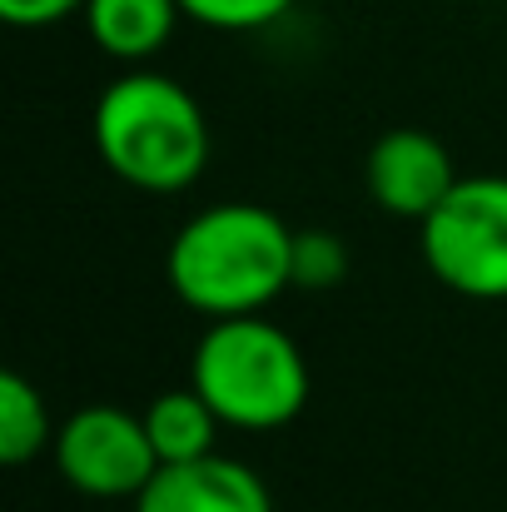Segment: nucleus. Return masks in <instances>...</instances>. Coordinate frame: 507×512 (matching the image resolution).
<instances>
[{"label": "nucleus", "mask_w": 507, "mask_h": 512, "mask_svg": "<svg viewBox=\"0 0 507 512\" xmlns=\"http://www.w3.org/2000/svg\"><path fill=\"white\" fill-rule=\"evenodd\" d=\"M169 289L204 319L264 314L294 289V229L264 204H209L169 244Z\"/></svg>", "instance_id": "obj_1"}, {"label": "nucleus", "mask_w": 507, "mask_h": 512, "mask_svg": "<svg viewBox=\"0 0 507 512\" xmlns=\"http://www.w3.org/2000/svg\"><path fill=\"white\" fill-rule=\"evenodd\" d=\"M95 150L115 179L145 194H179L209 165V120L179 80L125 70L95 100Z\"/></svg>", "instance_id": "obj_2"}, {"label": "nucleus", "mask_w": 507, "mask_h": 512, "mask_svg": "<svg viewBox=\"0 0 507 512\" xmlns=\"http://www.w3.org/2000/svg\"><path fill=\"white\" fill-rule=\"evenodd\" d=\"M189 383L239 433H274L309 403V363L299 343L264 314L214 319L194 348Z\"/></svg>", "instance_id": "obj_3"}, {"label": "nucleus", "mask_w": 507, "mask_h": 512, "mask_svg": "<svg viewBox=\"0 0 507 512\" xmlns=\"http://www.w3.org/2000/svg\"><path fill=\"white\" fill-rule=\"evenodd\" d=\"M418 249L438 284L468 299H507V174H458L418 219Z\"/></svg>", "instance_id": "obj_4"}, {"label": "nucleus", "mask_w": 507, "mask_h": 512, "mask_svg": "<svg viewBox=\"0 0 507 512\" xmlns=\"http://www.w3.org/2000/svg\"><path fill=\"white\" fill-rule=\"evenodd\" d=\"M55 468L75 493L90 498H140L145 483L160 473V453L150 443L145 413L90 403L55 428Z\"/></svg>", "instance_id": "obj_5"}, {"label": "nucleus", "mask_w": 507, "mask_h": 512, "mask_svg": "<svg viewBox=\"0 0 507 512\" xmlns=\"http://www.w3.org/2000/svg\"><path fill=\"white\" fill-rule=\"evenodd\" d=\"M453 184H458V170L443 140L428 130H388L368 150V194L388 214L428 219Z\"/></svg>", "instance_id": "obj_6"}, {"label": "nucleus", "mask_w": 507, "mask_h": 512, "mask_svg": "<svg viewBox=\"0 0 507 512\" xmlns=\"http://www.w3.org/2000/svg\"><path fill=\"white\" fill-rule=\"evenodd\" d=\"M135 512H274V498L254 468L204 453L189 463H160Z\"/></svg>", "instance_id": "obj_7"}, {"label": "nucleus", "mask_w": 507, "mask_h": 512, "mask_svg": "<svg viewBox=\"0 0 507 512\" xmlns=\"http://www.w3.org/2000/svg\"><path fill=\"white\" fill-rule=\"evenodd\" d=\"M90 40L115 60H150L160 55L174 35V20L184 15L179 0H85Z\"/></svg>", "instance_id": "obj_8"}, {"label": "nucleus", "mask_w": 507, "mask_h": 512, "mask_svg": "<svg viewBox=\"0 0 507 512\" xmlns=\"http://www.w3.org/2000/svg\"><path fill=\"white\" fill-rule=\"evenodd\" d=\"M145 428H150V443H155L160 463H189V458L214 453L219 413H214V408L204 403V393L189 383V388L160 393V398L145 408Z\"/></svg>", "instance_id": "obj_9"}, {"label": "nucleus", "mask_w": 507, "mask_h": 512, "mask_svg": "<svg viewBox=\"0 0 507 512\" xmlns=\"http://www.w3.org/2000/svg\"><path fill=\"white\" fill-rule=\"evenodd\" d=\"M50 443H55V423H50V408H45L40 388L25 373L5 368L0 373V463L25 468Z\"/></svg>", "instance_id": "obj_10"}, {"label": "nucleus", "mask_w": 507, "mask_h": 512, "mask_svg": "<svg viewBox=\"0 0 507 512\" xmlns=\"http://www.w3.org/2000/svg\"><path fill=\"white\" fill-rule=\"evenodd\" d=\"M348 274V249L329 229H294V284L299 289H334Z\"/></svg>", "instance_id": "obj_11"}, {"label": "nucleus", "mask_w": 507, "mask_h": 512, "mask_svg": "<svg viewBox=\"0 0 507 512\" xmlns=\"http://www.w3.org/2000/svg\"><path fill=\"white\" fill-rule=\"evenodd\" d=\"M189 20L209 25V30H259L274 25L294 0H179Z\"/></svg>", "instance_id": "obj_12"}, {"label": "nucleus", "mask_w": 507, "mask_h": 512, "mask_svg": "<svg viewBox=\"0 0 507 512\" xmlns=\"http://www.w3.org/2000/svg\"><path fill=\"white\" fill-rule=\"evenodd\" d=\"M75 10H85V0H0V20L20 25V30H45L70 20Z\"/></svg>", "instance_id": "obj_13"}]
</instances>
